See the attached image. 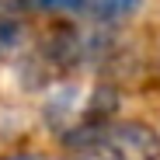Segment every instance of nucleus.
Returning <instances> with one entry per match:
<instances>
[{
  "label": "nucleus",
  "mask_w": 160,
  "mask_h": 160,
  "mask_svg": "<svg viewBox=\"0 0 160 160\" xmlns=\"http://www.w3.org/2000/svg\"><path fill=\"white\" fill-rule=\"evenodd\" d=\"M59 160H112V157H104V153H66Z\"/></svg>",
  "instance_id": "20e7f679"
},
{
  "label": "nucleus",
  "mask_w": 160,
  "mask_h": 160,
  "mask_svg": "<svg viewBox=\"0 0 160 160\" xmlns=\"http://www.w3.org/2000/svg\"><path fill=\"white\" fill-rule=\"evenodd\" d=\"M70 153H104L112 160H160V136L143 122H115L98 115L63 132Z\"/></svg>",
  "instance_id": "f257e3e1"
},
{
  "label": "nucleus",
  "mask_w": 160,
  "mask_h": 160,
  "mask_svg": "<svg viewBox=\"0 0 160 160\" xmlns=\"http://www.w3.org/2000/svg\"><path fill=\"white\" fill-rule=\"evenodd\" d=\"M24 42V24L14 11H4L0 7V59L4 56H14Z\"/></svg>",
  "instance_id": "7ed1b4c3"
},
{
  "label": "nucleus",
  "mask_w": 160,
  "mask_h": 160,
  "mask_svg": "<svg viewBox=\"0 0 160 160\" xmlns=\"http://www.w3.org/2000/svg\"><path fill=\"white\" fill-rule=\"evenodd\" d=\"M143 0H80V18H91L98 24H112L139 11Z\"/></svg>",
  "instance_id": "f03ea898"
},
{
  "label": "nucleus",
  "mask_w": 160,
  "mask_h": 160,
  "mask_svg": "<svg viewBox=\"0 0 160 160\" xmlns=\"http://www.w3.org/2000/svg\"><path fill=\"white\" fill-rule=\"evenodd\" d=\"M0 160H42L38 153H7V157H0Z\"/></svg>",
  "instance_id": "39448f33"
}]
</instances>
